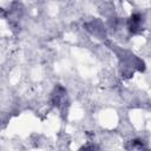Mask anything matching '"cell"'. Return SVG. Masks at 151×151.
Instances as JSON below:
<instances>
[{
  "label": "cell",
  "mask_w": 151,
  "mask_h": 151,
  "mask_svg": "<svg viewBox=\"0 0 151 151\" xmlns=\"http://www.w3.org/2000/svg\"><path fill=\"white\" fill-rule=\"evenodd\" d=\"M140 22H142V17L140 14H133L130 18V29L131 31H136L138 28H140Z\"/></svg>",
  "instance_id": "1"
}]
</instances>
